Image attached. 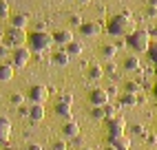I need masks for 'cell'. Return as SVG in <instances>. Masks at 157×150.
Instances as JSON below:
<instances>
[{
  "mask_svg": "<svg viewBox=\"0 0 157 150\" xmlns=\"http://www.w3.org/2000/svg\"><path fill=\"white\" fill-rule=\"evenodd\" d=\"M109 33L111 36H117V38H126V36H131L133 31H135V22H133V18L128 16V13H120V16H113L111 20H109Z\"/></svg>",
  "mask_w": 157,
  "mask_h": 150,
  "instance_id": "6da1fadb",
  "label": "cell"
},
{
  "mask_svg": "<svg viewBox=\"0 0 157 150\" xmlns=\"http://www.w3.org/2000/svg\"><path fill=\"white\" fill-rule=\"evenodd\" d=\"M151 36H148V29H135L131 36H126V47H131L135 53H148L151 47Z\"/></svg>",
  "mask_w": 157,
  "mask_h": 150,
  "instance_id": "7a4b0ae2",
  "label": "cell"
},
{
  "mask_svg": "<svg viewBox=\"0 0 157 150\" xmlns=\"http://www.w3.org/2000/svg\"><path fill=\"white\" fill-rule=\"evenodd\" d=\"M27 44H29V49L33 53H42V51H47L51 44H53V36L47 33V31H33V33H29Z\"/></svg>",
  "mask_w": 157,
  "mask_h": 150,
  "instance_id": "3957f363",
  "label": "cell"
},
{
  "mask_svg": "<svg viewBox=\"0 0 157 150\" xmlns=\"http://www.w3.org/2000/svg\"><path fill=\"white\" fill-rule=\"evenodd\" d=\"M27 40H29V36L25 33V29L9 27V29H7V33H5V44L11 49V51L18 49V47H25V44H27Z\"/></svg>",
  "mask_w": 157,
  "mask_h": 150,
  "instance_id": "277c9868",
  "label": "cell"
},
{
  "mask_svg": "<svg viewBox=\"0 0 157 150\" xmlns=\"http://www.w3.org/2000/svg\"><path fill=\"white\" fill-rule=\"evenodd\" d=\"M31 55H33V51H31L27 44L25 47H18V49H13L11 51V66L13 69H25L27 64H29V60H31Z\"/></svg>",
  "mask_w": 157,
  "mask_h": 150,
  "instance_id": "5b68a950",
  "label": "cell"
},
{
  "mask_svg": "<svg viewBox=\"0 0 157 150\" xmlns=\"http://www.w3.org/2000/svg\"><path fill=\"white\" fill-rule=\"evenodd\" d=\"M106 139L109 141H113V139H117L124 135V130H126V122H124V117H113V119H106Z\"/></svg>",
  "mask_w": 157,
  "mask_h": 150,
  "instance_id": "8992f818",
  "label": "cell"
},
{
  "mask_svg": "<svg viewBox=\"0 0 157 150\" xmlns=\"http://www.w3.org/2000/svg\"><path fill=\"white\" fill-rule=\"evenodd\" d=\"M47 97H49V91H47V86H42V84L31 86L29 93H27V99H29L31 104H44Z\"/></svg>",
  "mask_w": 157,
  "mask_h": 150,
  "instance_id": "52a82bcc",
  "label": "cell"
},
{
  "mask_svg": "<svg viewBox=\"0 0 157 150\" xmlns=\"http://www.w3.org/2000/svg\"><path fill=\"white\" fill-rule=\"evenodd\" d=\"M109 99H111V95H109L106 88H93V91L89 93V102H91V106H106Z\"/></svg>",
  "mask_w": 157,
  "mask_h": 150,
  "instance_id": "ba28073f",
  "label": "cell"
},
{
  "mask_svg": "<svg viewBox=\"0 0 157 150\" xmlns=\"http://www.w3.org/2000/svg\"><path fill=\"white\" fill-rule=\"evenodd\" d=\"M73 40H75V38H73V33H71L69 29H60V31L53 33V44H58V47H64L67 49Z\"/></svg>",
  "mask_w": 157,
  "mask_h": 150,
  "instance_id": "9c48e42d",
  "label": "cell"
},
{
  "mask_svg": "<svg viewBox=\"0 0 157 150\" xmlns=\"http://www.w3.org/2000/svg\"><path fill=\"white\" fill-rule=\"evenodd\" d=\"M62 135H64L67 139H75L80 135V124L73 122V119H69L64 126H62Z\"/></svg>",
  "mask_w": 157,
  "mask_h": 150,
  "instance_id": "30bf717a",
  "label": "cell"
},
{
  "mask_svg": "<svg viewBox=\"0 0 157 150\" xmlns=\"http://www.w3.org/2000/svg\"><path fill=\"white\" fill-rule=\"evenodd\" d=\"M80 33L84 38H95V36H100V24L98 22H82Z\"/></svg>",
  "mask_w": 157,
  "mask_h": 150,
  "instance_id": "8fae6325",
  "label": "cell"
},
{
  "mask_svg": "<svg viewBox=\"0 0 157 150\" xmlns=\"http://www.w3.org/2000/svg\"><path fill=\"white\" fill-rule=\"evenodd\" d=\"M27 117H29L31 122H42L44 119V104H31Z\"/></svg>",
  "mask_w": 157,
  "mask_h": 150,
  "instance_id": "7c38bea8",
  "label": "cell"
},
{
  "mask_svg": "<svg viewBox=\"0 0 157 150\" xmlns=\"http://www.w3.org/2000/svg\"><path fill=\"white\" fill-rule=\"evenodd\" d=\"M51 62H53L56 66H67V64L71 62V55L67 53V49L64 51H56L53 55H51Z\"/></svg>",
  "mask_w": 157,
  "mask_h": 150,
  "instance_id": "4fadbf2b",
  "label": "cell"
},
{
  "mask_svg": "<svg viewBox=\"0 0 157 150\" xmlns=\"http://www.w3.org/2000/svg\"><path fill=\"white\" fill-rule=\"evenodd\" d=\"M140 102H142V97H140L137 93H126V91H124L120 95V104L122 106H135V104H140Z\"/></svg>",
  "mask_w": 157,
  "mask_h": 150,
  "instance_id": "5bb4252c",
  "label": "cell"
},
{
  "mask_svg": "<svg viewBox=\"0 0 157 150\" xmlns=\"http://www.w3.org/2000/svg\"><path fill=\"white\" fill-rule=\"evenodd\" d=\"M9 137H11V122L7 117H0V139L7 141Z\"/></svg>",
  "mask_w": 157,
  "mask_h": 150,
  "instance_id": "9a60e30c",
  "label": "cell"
},
{
  "mask_svg": "<svg viewBox=\"0 0 157 150\" xmlns=\"http://www.w3.org/2000/svg\"><path fill=\"white\" fill-rule=\"evenodd\" d=\"M142 69V62H140V58H126L124 60V71H128V73H137Z\"/></svg>",
  "mask_w": 157,
  "mask_h": 150,
  "instance_id": "2e32d148",
  "label": "cell"
},
{
  "mask_svg": "<svg viewBox=\"0 0 157 150\" xmlns=\"http://www.w3.org/2000/svg\"><path fill=\"white\" fill-rule=\"evenodd\" d=\"M67 53L71 58H80L82 53H84V44H82V42H78V40H73L71 44L67 47Z\"/></svg>",
  "mask_w": 157,
  "mask_h": 150,
  "instance_id": "e0dca14e",
  "label": "cell"
},
{
  "mask_svg": "<svg viewBox=\"0 0 157 150\" xmlns=\"http://www.w3.org/2000/svg\"><path fill=\"white\" fill-rule=\"evenodd\" d=\"M13 80V66L11 64H0V82H11Z\"/></svg>",
  "mask_w": 157,
  "mask_h": 150,
  "instance_id": "ac0fdd59",
  "label": "cell"
},
{
  "mask_svg": "<svg viewBox=\"0 0 157 150\" xmlns=\"http://www.w3.org/2000/svg\"><path fill=\"white\" fill-rule=\"evenodd\" d=\"M102 77H104V69L100 66V64H91V66H89V80L98 82V80H102Z\"/></svg>",
  "mask_w": 157,
  "mask_h": 150,
  "instance_id": "d6986e66",
  "label": "cell"
},
{
  "mask_svg": "<svg viewBox=\"0 0 157 150\" xmlns=\"http://www.w3.org/2000/svg\"><path fill=\"white\" fill-rule=\"evenodd\" d=\"M111 146H115V150H128L131 148V139L128 137H117V139H113V141H109Z\"/></svg>",
  "mask_w": 157,
  "mask_h": 150,
  "instance_id": "ffe728a7",
  "label": "cell"
},
{
  "mask_svg": "<svg viewBox=\"0 0 157 150\" xmlns=\"http://www.w3.org/2000/svg\"><path fill=\"white\" fill-rule=\"evenodd\" d=\"M27 24H29V18H27L25 13L11 16V27H16V29H27Z\"/></svg>",
  "mask_w": 157,
  "mask_h": 150,
  "instance_id": "44dd1931",
  "label": "cell"
},
{
  "mask_svg": "<svg viewBox=\"0 0 157 150\" xmlns=\"http://www.w3.org/2000/svg\"><path fill=\"white\" fill-rule=\"evenodd\" d=\"M56 115L64 117V119H71V104H56Z\"/></svg>",
  "mask_w": 157,
  "mask_h": 150,
  "instance_id": "7402d4cb",
  "label": "cell"
},
{
  "mask_svg": "<svg viewBox=\"0 0 157 150\" xmlns=\"http://www.w3.org/2000/svg\"><path fill=\"white\" fill-rule=\"evenodd\" d=\"M102 55L106 60H113L115 55H117V44H104L102 47Z\"/></svg>",
  "mask_w": 157,
  "mask_h": 150,
  "instance_id": "603a6c76",
  "label": "cell"
},
{
  "mask_svg": "<svg viewBox=\"0 0 157 150\" xmlns=\"http://www.w3.org/2000/svg\"><path fill=\"white\" fill-rule=\"evenodd\" d=\"M91 117L93 119H106V106H93Z\"/></svg>",
  "mask_w": 157,
  "mask_h": 150,
  "instance_id": "cb8c5ba5",
  "label": "cell"
},
{
  "mask_svg": "<svg viewBox=\"0 0 157 150\" xmlns=\"http://www.w3.org/2000/svg\"><path fill=\"white\" fill-rule=\"evenodd\" d=\"M9 102H11L13 106H18V108H20V106L25 104V95H22V93H13L11 97H9Z\"/></svg>",
  "mask_w": 157,
  "mask_h": 150,
  "instance_id": "d4e9b609",
  "label": "cell"
},
{
  "mask_svg": "<svg viewBox=\"0 0 157 150\" xmlns=\"http://www.w3.org/2000/svg\"><path fill=\"white\" fill-rule=\"evenodd\" d=\"M148 55H151L153 64L157 66V40H153V42H151V47H148Z\"/></svg>",
  "mask_w": 157,
  "mask_h": 150,
  "instance_id": "484cf974",
  "label": "cell"
},
{
  "mask_svg": "<svg viewBox=\"0 0 157 150\" xmlns=\"http://www.w3.org/2000/svg\"><path fill=\"white\" fill-rule=\"evenodd\" d=\"M124 91H126V93H140V91H142V86H140L137 82H126Z\"/></svg>",
  "mask_w": 157,
  "mask_h": 150,
  "instance_id": "4316f807",
  "label": "cell"
},
{
  "mask_svg": "<svg viewBox=\"0 0 157 150\" xmlns=\"http://www.w3.org/2000/svg\"><path fill=\"white\" fill-rule=\"evenodd\" d=\"M131 133H133V135H140V137H144V135H146V128H144L142 124H135V126H131Z\"/></svg>",
  "mask_w": 157,
  "mask_h": 150,
  "instance_id": "83f0119b",
  "label": "cell"
},
{
  "mask_svg": "<svg viewBox=\"0 0 157 150\" xmlns=\"http://www.w3.org/2000/svg\"><path fill=\"white\" fill-rule=\"evenodd\" d=\"M0 18H9V5H7V0H0Z\"/></svg>",
  "mask_w": 157,
  "mask_h": 150,
  "instance_id": "f1b7e54d",
  "label": "cell"
},
{
  "mask_svg": "<svg viewBox=\"0 0 157 150\" xmlns=\"http://www.w3.org/2000/svg\"><path fill=\"white\" fill-rule=\"evenodd\" d=\"M60 104H73V95L71 93H60Z\"/></svg>",
  "mask_w": 157,
  "mask_h": 150,
  "instance_id": "f546056e",
  "label": "cell"
},
{
  "mask_svg": "<svg viewBox=\"0 0 157 150\" xmlns=\"http://www.w3.org/2000/svg\"><path fill=\"white\" fill-rule=\"evenodd\" d=\"M115 71H117V66H115V64H113V60H109L106 69H104V75H115Z\"/></svg>",
  "mask_w": 157,
  "mask_h": 150,
  "instance_id": "4dcf8cb0",
  "label": "cell"
},
{
  "mask_svg": "<svg viewBox=\"0 0 157 150\" xmlns=\"http://www.w3.org/2000/svg\"><path fill=\"white\" fill-rule=\"evenodd\" d=\"M69 22H71V27H78V29H80V27H82V18H80V16H71Z\"/></svg>",
  "mask_w": 157,
  "mask_h": 150,
  "instance_id": "1f68e13d",
  "label": "cell"
},
{
  "mask_svg": "<svg viewBox=\"0 0 157 150\" xmlns=\"http://www.w3.org/2000/svg\"><path fill=\"white\" fill-rule=\"evenodd\" d=\"M51 150H67V141H53V146H51Z\"/></svg>",
  "mask_w": 157,
  "mask_h": 150,
  "instance_id": "d6a6232c",
  "label": "cell"
},
{
  "mask_svg": "<svg viewBox=\"0 0 157 150\" xmlns=\"http://www.w3.org/2000/svg\"><path fill=\"white\" fill-rule=\"evenodd\" d=\"M113 117H117V111H115L113 106L106 104V119H113Z\"/></svg>",
  "mask_w": 157,
  "mask_h": 150,
  "instance_id": "836d02e7",
  "label": "cell"
},
{
  "mask_svg": "<svg viewBox=\"0 0 157 150\" xmlns=\"http://www.w3.org/2000/svg\"><path fill=\"white\" fill-rule=\"evenodd\" d=\"M146 16H148V18H157V7H151V5H148V9H146Z\"/></svg>",
  "mask_w": 157,
  "mask_h": 150,
  "instance_id": "e575fe53",
  "label": "cell"
},
{
  "mask_svg": "<svg viewBox=\"0 0 157 150\" xmlns=\"http://www.w3.org/2000/svg\"><path fill=\"white\" fill-rule=\"evenodd\" d=\"M148 36H151V40H157V24L153 29H148Z\"/></svg>",
  "mask_w": 157,
  "mask_h": 150,
  "instance_id": "d590c367",
  "label": "cell"
},
{
  "mask_svg": "<svg viewBox=\"0 0 157 150\" xmlns=\"http://www.w3.org/2000/svg\"><path fill=\"white\" fill-rule=\"evenodd\" d=\"M7 53H9V47L7 44H0V58H5Z\"/></svg>",
  "mask_w": 157,
  "mask_h": 150,
  "instance_id": "8d00e7d4",
  "label": "cell"
},
{
  "mask_svg": "<svg viewBox=\"0 0 157 150\" xmlns=\"http://www.w3.org/2000/svg\"><path fill=\"white\" fill-rule=\"evenodd\" d=\"M27 150H44V148L40 146V144H29V146H27Z\"/></svg>",
  "mask_w": 157,
  "mask_h": 150,
  "instance_id": "74e56055",
  "label": "cell"
},
{
  "mask_svg": "<svg viewBox=\"0 0 157 150\" xmlns=\"http://www.w3.org/2000/svg\"><path fill=\"white\" fill-rule=\"evenodd\" d=\"M146 141H148V144H155L157 139H155V135H148V137H146Z\"/></svg>",
  "mask_w": 157,
  "mask_h": 150,
  "instance_id": "f35d334b",
  "label": "cell"
},
{
  "mask_svg": "<svg viewBox=\"0 0 157 150\" xmlns=\"http://www.w3.org/2000/svg\"><path fill=\"white\" fill-rule=\"evenodd\" d=\"M80 5H91V0H78Z\"/></svg>",
  "mask_w": 157,
  "mask_h": 150,
  "instance_id": "ab89813d",
  "label": "cell"
},
{
  "mask_svg": "<svg viewBox=\"0 0 157 150\" xmlns=\"http://www.w3.org/2000/svg\"><path fill=\"white\" fill-rule=\"evenodd\" d=\"M148 5L151 7H157V0H148Z\"/></svg>",
  "mask_w": 157,
  "mask_h": 150,
  "instance_id": "60d3db41",
  "label": "cell"
},
{
  "mask_svg": "<svg viewBox=\"0 0 157 150\" xmlns=\"http://www.w3.org/2000/svg\"><path fill=\"white\" fill-rule=\"evenodd\" d=\"M104 150H115V146H111V144H109V146H106V148H104Z\"/></svg>",
  "mask_w": 157,
  "mask_h": 150,
  "instance_id": "b9f144b4",
  "label": "cell"
},
{
  "mask_svg": "<svg viewBox=\"0 0 157 150\" xmlns=\"http://www.w3.org/2000/svg\"><path fill=\"white\" fill-rule=\"evenodd\" d=\"M78 150H91V148H89V146H82V148H78Z\"/></svg>",
  "mask_w": 157,
  "mask_h": 150,
  "instance_id": "7bdbcfd3",
  "label": "cell"
},
{
  "mask_svg": "<svg viewBox=\"0 0 157 150\" xmlns=\"http://www.w3.org/2000/svg\"><path fill=\"white\" fill-rule=\"evenodd\" d=\"M2 146H5V141H2V139H0V148H2Z\"/></svg>",
  "mask_w": 157,
  "mask_h": 150,
  "instance_id": "ee69618b",
  "label": "cell"
},
{
  "mask_svg": "<svg viewBox=\"0 0 157 150\" xmlns=\"http://www.w3.org/2000/svg\"><path fill=\"white\" fill-rule=\"evenodd\" d=\"M155 95H157V86H155Z\"/></svg>",
  "mask_w": 157,
  "mask_h": 150,
  "instance_id": "f6af8a7d",
  "label": "cell"
}]
</instances>
